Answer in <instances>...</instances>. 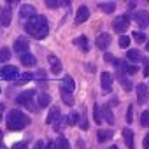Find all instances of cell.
I'll return each mask as SVG.
<instances>
[{"label":"cell","instance_id":"obj_1","mask_svg":"<svg viewBox=\"0 0 149 149\" xmlns=\"http://www.w3.org/2000/svg\"><path fill=\"white\" fill-rule=\"evenodd\" d=\"M25 32L35 39H46L49 33L47 28V19L44 16H33L32 19H28L25 23Z\"/></svg>","mask_w":149,"mask_h":149},{"label":"cell","instance_id":"obj_2","mask_svg":"<svg viewBox=\"0 0 149 149\" xmlns=\"http://www.w3.org/2000/svg\"><path fill=\"white\" fill-rule=\"evenodd\" d=\"M30 123V119H28V116L26 114H23L21 111H18V109H13L9 114H7V128L9 130H21V128H25L26 125Z\"/></svg>","mask_w":149,"mask_h":149},{"label":"cell","instance_id":"obj_3","mask_svg":"<svg viewBox=\"0 0 149 149\" xmlns=\"http://www.w3.org/2000/svg\"><path fill=\"white\" fill-rule=\"evenodd\" d=\"M18 76H19V72H18V68L14 65H6V67L0 68V77H2V79L11 81V79H16Z\"/></svg>","mask_w":149,"mask_h":149},{"label":"cell","instance_id":"obj_4","mask_svg":"<svg viewBox=\"0 0 149 149\" xmlns=\"http://www.w3.org/2000/svg\"><path fill=\"white\" fill-rule=\"evenodd\" d=\"M128 26H130V16L123 14V16H119V18L114 19V30H116L118 33H123Z\"/></svg>","mask_w":149,"mask_h":149},{"label":"cell","instance_id":"obj_5","mask_svg":"<svg viewBox=\"0 0 149 149\" xmlns=\"http://www.w3.org/2000/svg\"><path fill=\"white\" fill-rule=\"evenodd\" d=\"M147 98H149V88H147V84L140 83V84L137 86V102L142 105V104L147 102Z\"/></svg>","mask_w":149,"mask_h":149},{"label":"cell","instance_id":"obj_6","mask_svg":"<svg viewBox=\"0 0 149 149\" xmlns=\"http://www.w3.org/2000/svg\"><path fill=\"white\" fill-rule=\"evenodd\" d=\"M133 19L137 21V25H139L140 28H147V26H149V13H146V11L135 13V14H133Z\"/></svg>","mask_w":149,"mask_h":149},{"label":"cell","instance_id":"obj_7","mask_svg":"<svg viewBox=\"0 0 149 149\" xmlns=\"http://www.w3.org/2000/svg\"><path fill=\"white\" fill-rule=\"evenodd\" d=\"M100 84H102V90L105 93H109L112 90V76L109 72H102V76H100Z\"/></svg>","mask_w":149,"mask_h":149},{"label":"cell","instance_id":"obj_8","mask_svg":"<svg viewBox=\"0 0 149 149\" xmlns=\"http://www.w3.org/2000/svg\"><path fill=\"white\" fill-rule=\"evenodd\" d=\"M88 18H90V9H88L86 6H81V7L77 9V14H76V25L84 23Z\"/></svg>","mask_w":149,"mask_h":149},{"label":"cell","instance_id":"obj_9","mask_svg":"<svg viewBox=\"0 0 149 149\" xmlns=\"http://www.w3.org/2000/svg\"><path fill=\"white\" fill-rule=\"evenodd\" d=\"M109 44H111V35L109 33H100L98 37H97V47L98 49H102V51H105L107 47H109Z\"/></svg>","mask_w":149,"mask_h":149},{"label":"cell","instance_id":"obj_10","mask_svg":"<svg viewBox=\"0 0 149 149\" xmlns=\"http://www.w3.org/2000/svg\"><path fill=\"white\" fill-rule=\"evenodd\" d=\"M14 51H16V53H21V54H26V53H28V40L23 39V37L16 39V40H14Z\"/></svg>","mask_w":149,"mask_h":149},{"label":"cell","instance_id":"obj_11","mask_svg":"<svg viewBox=\"0 0 149 149\" xmlns=\"http://www.w3.org/2000/svg\"><path fill=\"white\" fill-rule=\"evenodd\" d=\"M11 18H13L11 7H4L2 13H0V25H2V26H9L11 25Z\"/></svg>","mask_w":149,"mask_h":149},{"label":"cell","instance_id":"obj_12","mask_svg":"<svg viewBox=\"0 0 149 149\" xmlns=\"http://www.w3.org/2000/svg\"><path fill=\"white\" fill-rule=\"evenodd\" d=\"M19 16H21V19H32L33 16H37L35 14V7L33 6H23L21 9H19Z\"/></svg>","mask_w":149,"mask_h":149},{"label":"cell","instance_id":"obj_13","mask_svg":"<svg viewBox=\"0 0 149 149\" xmlns=\"http://www.w3.org/2000/svg\"><path fill=\"white\" fill-rule=\"evenodd\" d=\"M60 88L61 90H67V91H74V88H76V83H74V79L70 77V76H65L63 79H61V84H60Z\"/></svg>","mask_w":149,"mask_h":149},{"label":"cell","instance_id":"obj_14","mask_svg":"<svg viewBox=\"0 0 149 149\" xmlns=\"http://www.w3.org/2000/svg\"><path fill=\"white\" fill-rule=\"evenodd\" d=\"M123 140H125V144H126L128 149H133V132L130 128L123 130Z\"/></svg>","mask_w":149,"mask_h":149},{"label":"cell","instance_id":"obj_15","mask_svg":"<svg viewBox=\"0 0 149 149\" xmlns=\"http://www.w3.org/2000/svg\"><path fill=\"white\" fill-rule=\"evenodd\" d=\"M98 7L105 13V14H112L116 11V4L114 2H98Z\"/></svg>","mask_w":149,"mask_h":149},{"label":"cell","instance_id":"obj_16","mask_svg":"<svg viewBox=\"0 0 149 149\" xmlns=\"http://www.w3.org/2000/svg\"><path fill=\"white\" fill-rule=\"evenodd\" d=\"M33 93H35V91H32V90H30V91H23V93L16 98V102H18V104H25V105H26L28 102H32Z\"/></svg>","mask_w":149,"mask_h":149},{"label":"cell","instance_id":"obj_17","mask_svg":"<svg viewBox=\"0 0 149 149\" xmlns=\"http://www.w3.org/2000/svg\"><path fill=\"white\" fill-rule=\"evenodd\" d=\"M58 118H60V109L58 107H51V111H49V114L46 118V123L47 125H54V119H58Z\"/></svg>","mask_w":149,"mask_h":149},{"label":"cell","instance_id":"obj_18","mask_svg":"<svg viewBox=\"0 0 149 149\" xmlns=\"http://www.w3.org/2000/svg\"><path fill=\"white\" fill-rule=\"evenodd\" d=\"M93 118H95V123H97V125H100V123H104V114H102V105H98V104H95V105H93Z\"/></svg>","mask_w":149,"mask_h":149},{"label":"cell","instance_id":"obj_19","mask_svg":"<svg viewBox=\"0 0 149 149\" xmlns=\"http://www.w3.org/2000/svg\"><path fill=\"white\" fill-rule=\"evenodd\" d=\"M102 114H104V121H105V123L114 125V114H112V111L109 109V105H104V107H102Z\"/></svg>","mask_w":149,"mask_h":149},{"label":"cell","instance_id":"obj_20","mask_svg":"<svg viewBox=\"0 0 149 149\" xmlns=\"http://www.w3.org/2000/svg\"><path fill=\"white\" fill-rule=\"evenodd\" d=\"M112 139V132L111 130H98L97 132V140L98 142H107Z\"/></svg>","mask_w":149,"mask_h":149},{"label":"cell","instance_id":"obj_21","mask_svg":"<svg viewBox=\"0 0 149 149\" xmlns=\"http://www.w3.org/2000/svg\"><path fill=\"white\" fill-rule=\"evenodd\" d=\"M49 63H51L53 74H60V72H61V61H60L56 56H49Z\"/></svg>","mask_w":149,"mask_h":149},{"label":"cell","instance_id":"obj_22","mask_svg":"<svg viewBox=\"0 0 149 149\" xmlns=\"http://www.w3.org/2000/svg\"><path fill=\"white\" fill-rule=\"evenodd\" d=\"M60 93H61V100H63V104H67L68 107H72V105H74V97H72V93L67 91V90H61V88H60Z\"/></svg>","mask_w":149,"mask_h":149},{"label":"cell","instance_id":"obj_23","mask_svg":"<svg viewBox=\"0 0 149 149\" xmlns=\"http://www.w3.org/2000/svg\"><path fill=\"white\" fill-rule=\"evenodd\" d=\"M21 63H23V65H26V67H33V65L37 63V60H35V56H33V54L26 53V54H21Z\"/></svg>","mask_w":149,"mask_h":149},{"label":"cell","instance_id":"obj_24","mask_svg":"<svg viewBox=\"0 0 149 149\" xmlns=\"http://www.w3.org/2000/svg\"><path fill=\"white\" fill-rule=\"evenodd\" d=\"M116 63H118V67H119L121 70H125V72H128V74H135V72H137V67L128 65L126 61H118V60H116Z\"/></svg>","mask_w":149,"mask_h":149},{"label":"cell","instance_id":"obj_25","mask_svg":"<svg viewBox=\"0 0 149 149\" xmlns=\"http://www.w3.org/2000/svg\"><path fill=\"white\" fill-rule=\"evenodd\" d=\"M126 58H128L130 61L137 63V61H140V53L135 51V49H130V51H126Z\"/></svg>","mask_w":149,"mask_h":149},{"label":"cell","instance_id":"obj_26","mask_svg":"<svg viewBox=\"0 0 149 149\" xmlns=\"http://www.w3.org/2000/svg\"><path fill=\"white\" fill-rule=\"evenodd\" d=\"M67 121H68V125H70V126H74V125H79V121H81V119H79V114H77L76 111H72V112L68 114Z\"/></svg>","mask_w":149,"mask_h":149},{"label":"cell","instance_id":"obj_27","mask_svg":"<svg viewBox=\"0 0 149 149\" xmlns=\"http://www.w3.org/2000/svg\"><path fill=\"white\" fill-rule=\"evenodd\" d=\"M74 44H76V46H79V47H83V51H88V39H86L84 35L77 37L76 40H74Z\"/></svg>","mask_w":149,"mask_h":149},{"label":"cell","instance_id":"obj_28","mask_svg":"<svg viewBox=\"0 0 149 149\" xmlns=\"http://www.w3.org/2000/svg\"><path fill=\"white\" fill-rule=\"evenodd\" d=\"M54 149H68V142L65 137H58L54 142Z\"/></svg>","mask_w":149,"mask_h":149},{"label":"cell","instance_id":"obj_29","mask_svg":"<svg viewBox=\"0 0 149 149\" xmlns=\"http://www.w3.org/2000/svg\"><path fill=\"white\" fill-rule=\"evenodd\" d=\"M119 83H121V86L126 90V91H130L132 88H133V84H132V81L130 79H126L125 76H119Z\"/></svg>","mask_w":149,"mask_h":149},{"label":"cell","instance_id":"obj_30","mask_svg":"<svg viewBox=\"0 0 149 149\" xmlns=\"http://www.w3.org/2000/svg\"><path fill=\"white\" fill-rule=\"evenodd\" d=\"M11 58V49L9 47H2L0 49V61H7Z\"/></svg>","mask_w":149,"mask_h":149},{"label":"cell","instance_id":"obj_31","mask_svg":"<svg viewBox=\"0 0 149 149\" xmlns=\"http://www.w3.org/2000/svg\"><path fill=\"white\" fill-rule=\"evenodd\" d=\"M32 79H33V76H32L30 72H26V74H21V76H19V79H18V84H25V83H30Z\"/></svg>","mask_w":149,"mask_h":149},{"label":"cell","instance_id":"obj_32","mask_svg":"<svg viewBox=\"0 0 149 149\" xmlns=\"http://www.w3.org/2000/svg\"><path fill=\"white\" fill-rule=\"evenodd\" d=\"M49 102H51V98H49V95H46V93H42V95L39 97V105H40V107H47V105H49Z\"/></svg>","mask_w":149,"mask_h":149},{"label":"cell","instance_id":"obj_33","mask_svg":"<svg viewBox=\"0 0 149 149\" xmlns=\"http://www.w3.org/2000/svg\"><path fill=\"white\" fill-rule=\"evenodd\" d=\"M140 125L146 126V128H149V111H144L140 114Z\"/></svg>","mask_w":149,"mask_h":149},{"label":"cell","instance_id":"obj_34","mask_svg":"<svg viewBox=\"0 0 149 149\" xmlns=\"http://www.w3.org/2000/svg\"><path fill=\"white\" fill-rule=\"evenodd\" d=\"M139 44H142V42H146V35L142 33V32H133V35H132Z\"/></svg>","mask_w":149,"mask_h":149},{"label":"cell","instance_id":"obj_35","mask_svg":"<svg viewBox=\"0 0 149 149\" xmlns=\"http://www.w3.org/2000/svg\"><path fill=\"white\" fill-rule=\"evenodd\" d=\"M130 40H132V39H130V37H126V35L119 37V47H123V49H125V47H128V46H130Z\"/></svg>","mask_w":149,"mask_h":149},{"label":"cell","instance_id":"obj_36","mask_svg":"<svg viewBox=\"0 0 149 149\" xmlns=\"http://www.w3.org/2000/svg\"><path fill=\"white\" fill-rule=\"evenodd\" d=\"M67 125H68V121H67V118H61V119H60V123H54L53 126H54V130H58V132H60V130H61L63 126H67Z\"/></svg>","mask_w":149,"mask_h":149},{"label":"cell","instance_id":"obj_37","mask_svg":"<svg viewBox=\"0 0 149 149\" xmlns=\"http://www.w3.org/2000/svg\"><path fill=\"white\" fill-rule=\"evenodd\" d=\"M126 123H128V125L133 123V107H132V105H130L128 111H126Z\"/></svg>","mask_w":149,"mask_h":149},{"label":"cell","instance_id":"obj_38","mask_svg":"<svg viewBox=\"0 0 149 149\" xmlns=\"http://www.w3.org/2000/svg\"><path fill=\"white\" fill-rule=\"evenodd\" d=\"M13 149H28V146H26V142H16L13 146Z\"/></svg>","mask_w":149,"mask_h":149},{"label":"cell","instance_id":"obj_39","mask_svg":"<svg viewBox=\"0 0 149 149\" xmlns=\"http://www.w3.org/2000/svg\"><path fill=\"white\" fill-rule=\"evenodd\" d=\"M33 149H46V144H44L42 140H37L35 146H33Z\"/></svg>","mask_w":149,"mask_h":149},{"label":"cell","instance_id":"obj_40","mask_svg":"<svg viewBox=\"0 0 149 149\" xmlns=\"http://www.w3.org/2000/svg\"><path fill=\"white\" fill-rule=\"evenodd\" d=\"M144 63H146V67H144V76L147 77V76H149V58L144 60Z\"/></svg>","mask_w":149,"mask_h":149},{"label":"cell","instance_id":"obj_41","mask_svg":"<svg viewBox=\"0 0 149 149\" xmlns=\"http://www.w3.org/2000/svg\"><path fill=\"white\" fill-rule=\"evenodd\" d=\"M142 146H144V149H149V133L144 137V140H142Z\"/></svg>","mask_w":149,"mask_h":149},{"label":"cell","instance_id":"obj_42","mask_svg":"<svg viewBox=\"0 0 149 149\" xmlns=\"http://www.w3.org/2000/svg\"><path fill=\"white\" fill-rule=\"evenodd\" d=\"M46 4H47V7H58L60 6V2H54V0H47Z\"/></svg>","mask_w":149,"mask_h":149},{"label":"cell","instance_id":"obj_43","mask_svg":"<svg viewBox=\"0 0 149 149\" xmlns=\"http://www.w3.org/2000/svg\"><path fill=\"white\" fill-rule=\"evenodd\" d=\"M37 77H40V79H46V72H44V70H39V72H37Z\"/></svg>","mask_w":149,"mask_h":149},{"label":"cell","instance_id":"obj_44","mask_svg":"<svg viewBox=\"0 0 149 149\" xmlns=\"http://www.w3.org/2000/svg\"><path fill=\"white\" fill-rule=\"evenodd\" d=\"M104 58H105V61H116V58H114V56H111V54H105Z\"/></svg>","mask_w":149,"mask_h":149},{"label":"cell","instance_id":"obj_45","mask_svg":"<svg viewBox=\"0 0 149 149\" xmlns=\"http://www.w3.org/2000/svg\"><path fill=\"white\" fill-rule=\"evenodd\" d=\"M46 149H54V142H49V144H46Z\"/></svg>","mask_w":149,"mask_h":149},{"label":"cell","instance_id":"obj_46","mask_svg":"<svg viewBox=\"0 0 149 149\" xmlns=\"http://www.w3.org/2000/svg\"><path fill=\"white\" fill-rule=\"evenodd\" d=\"M2 112H4V105L0 104V118H2Z\"/></svg>","mask_w":149,"mask_h":149},{"label":"cell","instance_id":"obj_47","mask_svg":"<svg viewBox=\"0 0 149 149\" xmlns=\"http://www.w3.org/2000/svg\"><path fill=\"white\" fill-rule=\"evenodd\" d=\"M0 149H7V147H6V146H4V144H0Z\"/></svg>","mask_w":149,"mask_h":149},{"label":"cell","instance_id":"obj_48","mask_svg":"<svg viewBox=\"0 0 149 149\" xmlns=\"http://www.w3.org/2000/svg\"><path fill=\"white\" fill-rule=\"evenodd\" d=\"M109 149H118V147H116V146H112V147H109Z\"/></svg>","mask_w":149,"mask_h":149},{"label":"cell","instance_id":"obj_49","mask_svg":"<svg viewBox=\"0 0 149 149\" xmlns=\"http://www.w3.org/2000/svg\"><path fill=\"white\" fill-rule=\"evenodd\" d=\"M147 51H149V42H147Z\"/></svg>","mask_w":149,"mask_h":149},{"label":"cell","instance_id":"obj_50","mask_svg":"<svg viewBox=\"0 0 149 149\" xmlns=\"http://www.w3.org/2000/svg\"><path fill=\"white\" fill-rule=\"evenodd\" d=\"M0 139H2V132H0Z\"/></svg>","mask_w":149,"mask_h":149}]
</instances>
